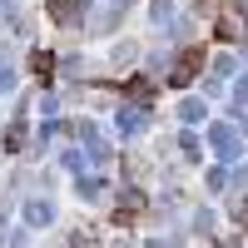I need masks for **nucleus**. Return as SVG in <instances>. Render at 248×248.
I'll list each match as a JSON object with an SVG mask.
<instances>
[{
    "mask_svg": "<svg viewBox=\"0 0 248 248\" xmlns=\"http://www.w3.org/2000/svg\"><path fill=\"white\" fill-rule=\"evenodd\" d=\"M199 65H203V50H184V55H179V70H174V85H184Z\"/></svg>",
    "mask_w": 248,
    "mask_h": 248,
    "instance_id": "obj_1",
    "label": "nucleus"
}]
</instances>
